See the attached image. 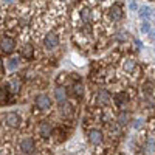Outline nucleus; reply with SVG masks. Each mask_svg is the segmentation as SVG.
Listing matches in <instances>:
<instances>
[{"label":"nucleus","mask_w":155,"mask_h":155,"mask_svg":"<svg viewBox=\"0 0 155 155\" xmlns=\"http://www.w3.org/2000/svg\"><path fill=\"white\" fill-rule=\"evenodd\" d=\"M19 149L22 153H27V155H31L34 150H36V141L31 138V137H25L19 141Z\"/></svg>","instance_id":"f257e3e1"},{"label":"nucleus","mask_w":155,"mask_h":155,"mask_svg":"<svg viewBox=\"0 0 155 155\" xmlns=\"http://www.w3.org/2000/svg\"><path fill=\"white\" fill-rule=\"evenodd\" d=\"M5 124H6L9 129H17V127L22 124V118H20V115H19V113H16V112L5 113Z\"/></svg>","instance_id":"f03ea898"},{"label":"nucleus","mask_w":155,"mask_h":155,"mask_svg":"<svg viewBox=\"0 0 155 155\" xmlns=\"http://www.w3.org/2000/svg\"><path fill=\"white\" fill-rule=\"evenodd\" d=\"M36 107L39 110H50L51 109V98L47 95V93H41V95H37L36 96Z\"/></svg>","instance_id":"7ed1b4c3"},{"label":"nucleus","mask_w":155,"mask_h":155,"mask_svg":"<svg viewBox=\"0 0 155 155\" xmlns=\"http://www.w3.org/2000/svg\"><path fill=\"white\" fill-rule=\"evenodd\" d=\"M59 45V36L56 33H48L44 37V47L47 50H54Z\"/></svg>","instance_id":"20e7f679"},{"label":"nucleus","mask_w":155,"mask_h":155,"mask_svg":"<svg viewBox=\"0 0 155 155\" xmlns=\"http://www.w3.org/2000/svg\"><path fill=\"white\" fill-rule=\"evenodd\" d=\"M53 95H54V99L58 101V104H64V102H67L68 93H67V88L64 85H56Z\"/></svg>","instance_id":"39448f33"},{"label":"nucleus","mask_w":155,"mask_h":155,"mask_svg":"<svg viewBox=\"0 0 155 155\" xmlns=\"http://www.w3.org/2000/svg\"><path fill=\"white\" fill-rule=\"evenodd\" d=\"M102 140H104V135L99 129H92V130L88 132V141L92 143L93 146H98L102 143Z\"/></svg>","instance_id":"423d86ee"},{"label":"nucleus","mask_w":155,"mask_h":155,"mask_svg":"<svg viewBox=\"0 0 155 155\" xmlns=\"http://www.w3.org/2000/svg\"><path fill=\"white\" fill-rule=\"evenodd\" d=\"M16 48V42H14V39L12 37H5L2 39V42H0V50L3 51V53H12Z\"/></svg>","instance_id":"0eeeda50"},{"label":"nucleus","mask_w":155,"mask_h":155,"mask_svg":"<svg viewBox=\"0 0 155 155\" xmlns=\"http://www.w3.org/2000/svg\"><path fill=\"white\" fill-rule=\"evenodd\" d=\"M109 16H110V19H112L113 22L121 20V19H123V16H124L123 8H121L120 5H113V6L110 8V11H109Z\"/></svg>","instance_id":"6e6552de"},{"label":"nucleus","mask_w":155,"mask_h":155,"mask_svg":"<svg viewBox=\"0 0 155 155\" xmlns=\"http://www.w3.org/2000/svg\"><path fill=\"white\" fill-rule=\"evenodd\" d=\"M39 134H41L42 138H50L51 134H53V127H51L50 123L47 121H42L41 124H39Z\"/></svg>","instance_id":"1a4fd4ad"},{"label":"nucleus","mask_w":155,"mask_h":155,"mask_svg":"<svg viewBox=\"0 0 155 155\" xmlns=\"http://www.w3.org/2000/svg\"><path fill=\"white\" fill-rule=\"evenodd\" d=\"M6 88L9 90V93H19L20 88H22V81L17 79V78H12V79L8 82V87Z\"/></svg>","instance_id":"9d476101"},{"label":"nucleus","mask_w":155,"mask_h":155,"mask_svg":"<svg viewBox=\"0 0 155 155\" xmlns=\"http://www.w3.org/2000/svg\"><path fill=\"white\" fill-rule=\"evenodd\" d=\"M143 152L144 155H155V138L146 140V143L143 146Z\"/></svg>","instance_id":"9b49d317"},{"label":"nucleus","mask_w":155,"mask_h":155,"mask_svg":"<svg viewBox=\"0 0 155 155\" xmlns=\"http://www.w3.org/2000/svg\"><path fill=\"white\" fill-rule=\"evenodd\" d=\"M123 68H124L126 73H134L137 70V61L134 58H127L123 64Z\"/></svg>","instance_id":"f8f14e48"},{"label":"nucleus","mask_w":155,"mask_h":155,"mask_svg":"<svg viewBox=\"0 0 155 155\" xmlns=\"http://www.w3.org/2000/svg\"><path fill=\"white\" fill-rule=\"evenodd\" d=\"M20 54H22V58H25V59H33V58H34V47H33L31 44L23 45Z\"/></svg>","instance_id":"ddd939ff"},{"label":"nucleus","mask_w":155,"mask_h":155,"mask_svg":"<svg viewBox=\"0 0 155 155\" xmlns=\"http://www.w3.org/2000/svg\"><path fill=\"white\" fill-rule=\"evenodd\" d=\"M71 93H73L76 98H82L84 93H85V87H84V84H82V82H76V84H73V87H71Z\"/></svg>","instance_id":"4468645a"},{"label":"nucleus","mask_w":155,"mask_h":155,"mask_svg":"<svg viewBox=\"0 0 155 155\" xmlns=\"http://www.w3.org/2000/svg\"><path fill=\"white\" fill-rule=\"evenodd\" d=\"M109 101H110L109 92H107V90H104V88H101L99 92H98V102H99L101 106H104V104H109Z\"/></svg>","instance_id":"2eb2a0df"},{"label":"nucleus","mask_w":155,"mask_h":155,"mask_svg":"<svg viewBox=\"0 0 155 155\" xmlns=\"http://www.w3.org/2000/svg\"><path fill=\"white\" fill-rule=\"evenodd\" d=\"M138 16L141 20H144V22H149L150 16H152V9L149 6H143V8H140L138 9Z\"/></svg>","instance_id":"dca6fc26"},{"label":"nucleus","mask_w":155,"mask_h":155,"mask_svg":"<svg viewBox=\"0 0 155 155\" xmlns=\"http://www.w3.org/2000/svg\"><path fill=\"white\" fill-rule=\"evenodd\" d=\"M127 101H129V98H127L126 93H116V95H115V104L118 106V107L126 106V104H127Z\"/></svg>","instance_id":"f3484780"},{"label":"nucleus","mask_w":155,"mask_h":155,"mask_svg":"<svg viewBox=\"0 0 155 155\" xmlns=\"http://www.w3.org/2000/svg\"><path fill=\"white\" fill-rule=\"evenodd\" d=\"M129 121H130V113H129V112H121V113L118 115V124H120V126H124V124H127Z\"/></svg>","instance_id":"a211bd4d"},{"label":"nucleus","mask_w":155,"mask_h":155,"mask_svg":"<svg viewBox=\"0 0 155 155\" xmlns=\"http://www.w3.org/2000/svg\"><path fill=\"white\" fill-rule=\"evenodd\" d=\"M8 96H9V90L2 87V88H0V106L6 104V102H8Z\"/></svg>","instance_id":"6ab92c4d"},{"label":"nucleus","mask_w":155,"mask_h":155,"mask_svg":"<svg viewBox=\"0 0 155 155\" xmlns=\"http://www.w3.org/2000/svg\"><path fill=\"white\" fill-rule=\"evenodd\" d=\"M73 113V107L70 104H67V102H64V104H61V115L64 116H70Z\"/></svg>","instance_id":"aec40b11"},{"label":"nucleus","mask_w":155,"mask_h":155,"mask_svg":"<svg viewBox=\"0 0 155 155\" xmlns=\"http://www.w3.org/2000/svg\"><path fill=\"white\" fill-rule=\"evenodd\" d=\"M19 64H20L19 58H11V59H8V70H9V71L16 70V68L19 67Z\"/></svg>","instance_id":"412c9836"},{"label":"nucleus","mask_w":155,"mask_h":155,"mask_svg":"<svg viewBox=\"0 0 155 155\" xmlns=\"http://www.w3.org/2000/svg\"><path fill=\"white\" fill-rule=\"evenodd\" d=\"M81 19H82L84 22H90V19H92V12H90V9H88L87 6H84V8L81 9Z\"/></svg>","instance_id":"4be33fe9"},{"label":"nucleus","mask_w":155,"mask_h":155,"mask_svg":"<svg viewBox=\"0 0 155 155\" xmlns=\"http://www.w3.org/2000/svg\"><path fill=\"white\" fill-rule=\"evenodd\" d=\"M141 33L143 34H149L150 33V23L149 22H143V25H141Z\"/></svg>","instance_id":"5701e85b"},{"label":"nucleus","mask_w":155,"mask_h":155,"mask_svg":"<svg viewBox=\"0 0 155 155\" xmlns=\"http://www.w3.org/2000/svg\"><path fill=\"white\" fill-rule=\"evenodd\" d=\"M143 124H144V121L141 120V118H138V120H135V123H134V129H141V127H143Z\"/></svg>","instance_id":"b1692460"},{"label":"nucleus","mask_w":155,"mask_h":155,"mask_svg":"<svg viewBox=\"0 0 155 155\" xmlns=\"http://www.w3.org/2000/svg\"><path fill=\"white\" fill-rule=\"evenodd\" d=\"M129 8H130L132 11H138V3L135 2V0H129Z\"/></svg>","instance_id":"393cba45"},{"label":"nucleus","mask_w":155,"mask_h":155,"mask_svg":"<svg viewBox=\"0 0 155 155\" xmlns=\"http://www.w3.org/2000/svg\"><path fill=\"white\" fill-rule=\"evenodd\" d=\"M3 70H5V65H3V61H2V59H0V74H2V73H3Z\"/></svg>","instance_id":"a878e982"},{"label":"nucleus","mask_w":155,"mask_h":155,"mask_svg":"<svg viewBox=\"0 0 155 155\" xmlns=\"http://www.w3.org/2000/svg\"><path fill=\"white\" fill-rule=\"evenodd\" d=\"M99 2H104V0H99Z\"/></svg>","instance_id":"bb28decb"},{"label":"nucleus","mask_w":155,"mask_h":155,"mask_svg":"<svg viewBox=\"0 0 155 155\" xmlns=\"http://www.w3.org/2000/svg\"><path fill=\"white\" fill-rule=\"evenodd\" d=\"M0 155H2V153H0Z\"/></svg>","instance_id":"cd10ccee"}]
</instances>
